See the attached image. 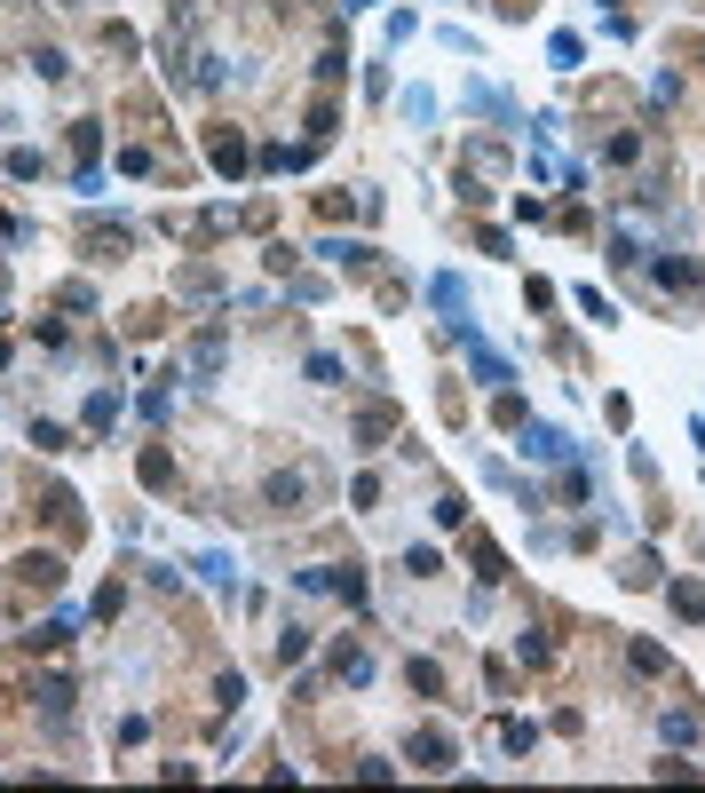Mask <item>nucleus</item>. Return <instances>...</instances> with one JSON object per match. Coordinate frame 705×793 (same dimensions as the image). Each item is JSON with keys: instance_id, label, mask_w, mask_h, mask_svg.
I'll use <instances>...</instances> for the list:
<instances>
[{"instance_id": "f257e3e1", "label": "nucleus", "mask_w": 705, "mask_h": 793, "mask_svg": "<svg viewBox=\"0 0 705 793\" xmlns=\"http://www.w3.org/2000/svg\"><path fill=\"white\" fill-rule=\"evenodd\" d=\"M404 762H412L420 778H444V770L460 762V746H452V730H436V722H420V730L404 738Z\"/></svg>"}, {"instance_id": "f03ea898", "label": "nucleus", "mask_w": 705, "mask_h": 793, "mask_svg": "<svg viewBox=\"0 0 705 793\" xmlns=\"http://www.w3.org/2000/svg\"><path fill=\"white\" fill-rule=\"evenodd\" d=\"M309 492H317V468H278L270 484H262V500H270V516H302Z\"/></svg>"}, {"instance_id": "7ed1b4c3", "label": "nucleus", "mask_w": 705, "mask_h": 793, "mask_svg": "<svg viewBox=\"0 0 705 793\" xmlns=\"http://www.w3.org/2000/svg\"><path fill=\"white\" fill-rule=\"evenodd\" d=\"M16 587L56 595V587H64V556H56V548H24V556H16Z\"/></svg>"}, {"instance_id": "20e7f679", "label": "nucleus", "mask_w": 705, "mask_h": 793, "mask_svg": "<svg viewBox=\"0 0 705 793\" xmlns=\"http://www.w3.org/2000/svg\"><path fill=\"white\" fill-rule=\"evenodd\" d=\"M206 159H214L222 175H246V159H254V151H246V135H238V127H206Z\"/></svg>"}, {"instance_id": "39448f33", "label": "nucleus", "mask_w": 705, "mask_h": 793, "mask_svg": "<svg viewBox=\"0 0 705 793\" xmlns=\"http://www.w3.org/2000/svg\"><path fill=\"white\" fill-rule=\"evenodd\" d=\"M317 254H325V262H341L349 278H373V270H381V246H349V238H333V246H317Z\"/></svg>"}, {"instance_id": "423d86ee", "label": "nucleus", "mask_w": 705, "mask_h": 793, "mask_svg": "<svg viewBox=\"0 0 705 793\" xmlns=\"http://www.w3.org/2000/svg\"><path fill=\"white\" fill-rule=\"evenodd\" d=\"M468 365H476V381H484V389H515V365H507L500 349H484V341H468Z\"/></svg>"}, {"instance_id": "0eeeda50", "label": "nucleus", "mask_w": 705, "mask_h": 793, "mask_svg": "<svg viewBox=\"0 0 705 793\" xmlns=\"http://www.w3.org/2000/svg\"><path fill=\"white\" fill-rule=\"evenodd\" d=\"M175 294H191V302H214V294H222V270H214V262H183V270H175Z\"/></svg>"}, {"instance_id": "6e6552de", "label": "nucleus", "mask_w": 705, "mask_h": 793, "mask_svg": "<svg viewBox=\"0 0 705 793\" xmlns=\"http://www.w3.org/2000/svg\"><path fill=\"white\" fill-rule=\"evenodd\" d=\"M523 453H531V460H571V437L547 429V421H523Z\"/></svg>"}, {"instance_id": "1a4fd4ad", "label": "nucleus", "mask_w": 705, "mask_h": 793, "mask_svg": "<svg viewBox=\"0 0 705 793\" xmlns=\"http://www.w3.org/2000/svg\"><path fill=\"white\" fill-rule=\"evenodd\" d=\"M642 254H650V238H642V223H634V215H626V223L610 230V262H618V270H634V262H642Z\"/></svg>"}, {"instance_id": "9d476101", "label": "nucleus", "mask_w": 705, "mask_h": 793, "mask_svg": "<svg viewBox=\"0 0 705 793\" xmlns=\"http://www.w3.org/2000/svg\"><path fill=\"white\" fill-rule=\"evenodd\" d=\"M32 706H40L48 722H64V714H72V682H64V675H40V682H32Z\"/></svg>"}, {"instance_id": "9b49d317", "label": "nucleus", "mask_w": 705, "mask_h": 793, "mask_svg": "<svg viewBox=\"0 0 705 793\" xmlns=\"http://www.w3.org/2000/svg\"><path fill=\"white\" fill-rule=\"evenodd\" d=\"M40 508H48V516H56V532H64V540H80V532H88V516H80V500H72V492H64V484H56V492H48V500H40Z\"/></svg>"}, {"instance_id": "f8f14e48", "label": "nucleus", "mask_w": 705, "mask_h": 793, "mask_svg": "<svg viewBox=\"0 0 705 793\" xmlns=\"http://www.w3.org/2000/svg\"><path fill=\"white\" fill-rule=\"evenodd\" d=\"M468 564H476V579H484V587H492V579H507V556H500V540H484V532L468 540Z\"/></svg>"}, {"instance_id": "ddd939ff", "label": "nucleus", "mask_w": 705, "mask_h": 793, "mask_svg": "<svg viewBox=\"0 0 705 793\" xmlns=\"http://www.w3.org/2000/svg\"><path fill=\"white\" fill-rule=\"evenodd\" d=\"M389 429H397V405H381V397H373V405L357 413V445H381Z\"/></svg>"}, {"instance_id": "4468645a", "label": "nucleus", "mask_w": 705, "mask_h": 793, "mask_svg": "<svg viewBox=\"0 0 705 793\" xmlns=\"http://www.w3.org/2000/svg\"><path fill=\"white\" fill-rule=\"evenodd\" d=\"M658 738H666V746H698V714H690V706H666V714H658Z\"/></svg>"}, {"instance_id": "2eb2a0df", "label": "nucleus", "mask_w": 705, "mask_h": 793, "mask_svg": "<svg viewBox=\"0 0 705 793\" xmlns=\"http://www.w3.org/2000/svg\"><path fill=\"white\" fill-rule=\"evenodd\" d=\"M333 675L341 682H373V651H365V643H341V651H333Z\"/></svg>"}, {"instance_id": "dca6fc26", "label": "nucleus", "mask_w": 705, "mask_h": 793, "mask_svg": "<svg viewBox=\"0 0 705 793\" xmlns=\"http://www.w3.org/2000/svg\"><path fill=\"white\" fill-rule=\"evenodd\" d=\"M72 643V619H40V627H24V651H64Z\"/></svg>"}, {"instance_id": "f3484780", "label": "nucleus", "mask_w": 705, "mask_h": 793, "mask_svg": "<svg viewBox=\"0 0 705 793\" xmlns=\"http://www.w3.org/2000/svg\"><path fill=\"white\" fill-rule=\"evenodd\" d=\"M658 286H674V294H698L705 270H698V262H674V254H666V262H658Z\"/></svg>"}, {"instance_id": "a211bd4d", "label": "nucleus", "mask_w": 705, "mask_h": 793, "mask_svg": "<svg viewBox=\"0 0 705 793\" xmlns=\"http://www.w3.org/2000/svg\"><path fill=\"white\" fill-rule=\"evenodd\" d=\"M325 595H341V603H357V611H365V571L333 564V571H325Z\"/></svg>"}, {"instance_id": "6ab92c4d", "label": "nucleus", "mask_w": 705, "mask_h": 793, "mask_svg": "<svg viewBox=\"0 0 705 793\" xmlns=\"http://www.w3.org/2000/svg\"><path fill=\"white\" fill-rule=\"evenodd\" d=\"M222 349H230V341H222V326H206V334L191 341V365H199V373H222Z\"/></svg>"}, {"instance_id": "aec40b11", "label": "nucleus", "mask_w": 705, "mask_h": 793, "mask_svg": "<svg viewBox=\"0 0 705 793\" xmlns=\"http://www.w3.org/2000/svg\"><path fill=\"white\" fill-rule=\"evenodd\" d=\"M626 659H634V675H674V651L666 643H634Z\"/></svg>"}, {"instance_id": "412c9836", "label": "nucleus", "mask_w": 705, "mask_h": 793, "mask_svg": "<svg viewBox=\"0 0 705 793\" xmlns=\"http://www.w3.org/2000/svg\"><path fill=\"white\" fill-rule=\"evenodd\" d=\"M135 476H143L151 492H167V484H175V460H167V453H159V445H151V453L135 460Z\"/></svg>"}, {"instance_id": "4be33fe9", "label": "nucleus", "mask_w": 705, "mask_h": 793, "mask_svg": "<svg viewBox=\"0 0 705 793\" xmlns=\"http://www.w3.org/2000/svg\"><path fill=\"white\" fill-rule=\"evenodd\" d=\"M404 682H412L420 698H444V667H436V659H412V667H404Z\"/></svg>"}, {"instance_id": "5701e85b", "label": "nucleus", "mask_w": 705, "mask_h": 793, "mask_svg": "<svg viewBox=\"0 0 705 793\" xmlns=\"http://www.w3.org/2000/svg\"><path fill=\"white\" fill-rule=\"evenodd\" d=\"M428 302H436L444 318H460V302H468V286H460V278H428Z\"/></svg>"}, {"instance_id": "b1692460", "label": "nucleus", "mask_w": 705, "mask_h": 793, "mask_svg": "<svg viewBox=\"0 0 705 793\" xmlns=\"http://www.w3.org/2000/svg\"><path fill=\"white\" fill-rule=\"evenodd\" d=\"M309 143H325V135H333V127H341V112H333V96H317V104H309Z\"/></svg>"}, {"instance_id": "393cba45", "label": "nucleus", "mask_w": 705, "mask_h": 793, "mask_svg": "<svg viewBox=\"0 0 705 793\" xmlns=\"http://www.w3.org/2000/svg\"><path fill=\"white\" fill-rule=\"evenodd\" d=\"M111 421H119V389H96V397H88V429H111Z\"/></svg>"}, {"instance_id": "a878e982", "label": "nucleus", "mask_w": 705, "mask_h": 793, "mask_svg": "<svg viewBox=\"0 0 705 793\" xmlns=\"http://www.w3.org/2000/svg\"><path fill=\"white\" fill-rule=\"evenodd\" d=\"M515 659H523V667H547V659H555V635H539V627H531V635L515 643Z\"/></svg>"}, {"instance_id": "bb28decb", "label": "nucleus", "mask_w": 705, "mask_h": 793, "mask_svg": "<svg viewBox=\"0 0 705 793\" xmlns=\"http://www.w3.org/2000/svg\"><path fill=\"white\" fill-rule=\"evenodd\" d=\"M674 611H682V619H705V587L698 579H674Z\"/></svg>"}, {"instance_id": "cd10ccee", "label": "nucleus", "mask_w": 705, "mask_h": 793, "mask_svg": "<svg viewBox=\"0 0 705 793\" xmlns=\"http://www.w3.org/2000/svg\"><path fill=\"white\" fill-rule=\"evenodd\" d=\"M309 643H317L309 627H286V635H278V659H286V667H302V659H309Z\"/></svg>"}, {"instance_id": "c85d7f7f", "label": "nucleus", "mask_w": 705, "mask_h": 793, "mask_svg": "<svg viewBox=\"0 0 705 793\" xmlns=\"http://www.w3.org/2000/svg\"><path fill=\"white\" fill-rule=\"evenodd\" d=\"M317 215H325V223H349L357 199H349V191H317Z\"/></svg>"}, {"instance_id": "c756f323", "label": "nucleus", "mask_w": 705, "mask_h": 793, "mask_svg": "<svg viewBox=\"0 0 705 793\" xmlns=\"http://www.w3.org/2000/svg\"><path fill=\"white\" fill-rule=\"evenodd\" d=\"M262 262H270V278H294V262H302V254H294L286 238H270V246H262Z\"/></svg>"}, {"instance_id": "7c9ffc66", "label": "nucleus", "mask_w": 705, "mask_h": 793, "mask_svg": "<svg viewBox=\"0 0 705 793\" xmlns=\"http://www.w3.org/2000/svg\"><path fill=\"white\" fill-rule=\"evenodd\" d=\"M32 445H40V453H72V429H56V421H32Z\"/></svg>"}, {"instance_id": "2f4dec72", "label": "nucleus", "mask_w": 705, "mask_h": 793, "mask_svg": "<svg viewBox=\"0 0 705 793\" xmlns=\"http://www.w3.org/2000/svg\"><path fill=\"white\" fill-rule=\"evenodd\" d=\"M492 413H500V429H523V421H531V405H523L515 389H500V405H492Z\"/></svg>"}, {"instance_id": "473e14b6", "label": "nucleus", "mask_w": 705, "mask_h": 793, "mask_svg": "<svg viewBox=\"0 0 705 793\" xmlns=\"http://www.w3.org/2000/svg\"><path fill=\"white\" fill-rule=\"evenodd\" d=\"M436 524H444V532H460V524H468V500H460V492H444V500H436Z\"/></svg>"}, {"instance_id": "72a5a7b5", "label": "nucleus", "mask_w": 705, "mask_h": 793, "mask_svg": "<svg viewBox=\"0 0 705 793\" xmlns=\"http://www.w3.org/2000/svg\"><path fill=\"white\" fill-rule=\"evenodd\" d=\"M603 159H610V167H634V159H642V143H634V135H610Z\"/></svg>"}, {"instance_id": "f704fd0d", "label": "nucleus", "mask_w": 705, "mask_h": 793, "mask_svg": "<svg viewBox=\"0 0 705 793\" xmlns=\"http://www.w3.org/2000/svg\"><path fill=\"white\" fill-rule=\"evenodd\" d=\"M72 151H80V159H96V151H103V127H96V119H80V127H72Z\"/></svg>"}, {"instance_id": "c9c22d12", "label": "nucleus", "mask_w": 705, "mask_h": 793, "mask_svg": "<svg viewBox=\"0 0 705 793\" xmlns=\"http://www.w3.org/2000/svg\"><path fill=\"white\" fill-rule=\"evenodd\" d=\"M618 579H626V587H650V579H658V556H626V571H618Z\"/></svg>"}, {"instance_id": "e433bc0d", "label": "nucleus", "mask_w": 705, "mask_h": 793, "mask_svg": "<svg viewBox=\"0 0 705 793\" xmlns=\"http://www.w3.org/2000/svg\"><path fill=\"white\" fill-rule=\"evenodd\" d=\"M404 571H412V579H436V571H444V556H436V548H412V556H404Z\"/></svg>"}, {"instance_id": "4c0bfd02", "label": "nucleus", "mask_w": 705, "mask_h": 793, "mask_svg": "<svg viewBox=\"0 0 705 793\" xmlns=\"http://www.w3.org/2000/svg\"><path fill=\"white\" fill-rule=\"evenodd\" d=\"M349 500H357V508H373V500H381V476H373V468H357V484H349Z\"/></svg>"}, {"instance_id": "58836bf2", "label": "nucleus", "mask_w": 705, "mask_h": 793, "mask_svg": "<svg viewBox=\"0 0 705 793\" xmlns=\"http://www.w3.org/2000/svg\"><path fill=\"white\" fill-rule=\"evenodd\" d=\"M199 571L214 579V587H230V579H238V564H230V556H199Z\"/></svg>"}, {"instance_id": "ea45409f", "label": "nucleus", "mask_w": 705, "mask_h": 793, "mask_svg": "<svg viewBox=\"0 0 705 793\" xmlns=\"http://www.w3.org/2000/svg\"><path fill=\"white\" fill-rule=\"evenodd\" d=\"M341 8H349V16H357V8H373V0H341Z\"/></svg>"}, {"instance_id": "a19ab883", "label": "nucleus", "mask_w": 705, "mask_h": 793, "mask_svg": "<svg viewBox=\"0 0 705 793\" xmlns=\"http://www.w3.org/2000/svg\"><path fill=\"white\" fill-rule=\"evenodd\" d=\"M698 64H705V48H698Z\"/></svg>"}]
</instances>
